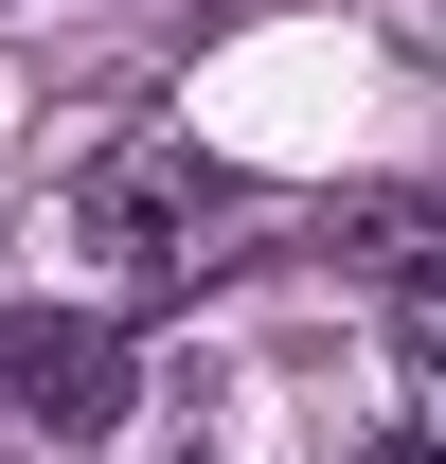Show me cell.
<instances>
[{
  "instance_id": "1",
  "label": "cell",
  "mask_w": 446,
  "mask_h": 464,
  "mask_svg": "<svg viewBox=\"0 0 446 464\" xmlns=\"http://www.w3.org/2000/svg\"><path fill=\"white\" fill-rule=\"evenodd\" d=\"M72 215H90V250H108L125 286H197V268L232 250V232H215V215H232V179H215V161H108Z\"/></svg>"
},
{
  "instance_id": "2",
  "label": "cell",
  "mask_w": 446,
  "mask_h": 464,
  "mask_svg": "<svg viewBox=\"0 0 446 464\" xmlns=\"http://www.w3.org/2000/svg\"><path fill=\"white\" fill-rule=\"evenodd\" d=\"M0 393L36 411V429H108V411H125V340H108V322H36V304H0Z\"/></svg>"
},
{
  "instance_id": "3",
  "label": "cell",
  "mask_w": 446,
  "mask_h": 464,
  "mask_svg": "<svg viewBox=\"0 0 446 464\" xmlns=\"http://www.w3.org/2000/svg\"><path fill=\"white\" fill-rule=\"evenodd\" d=\"M393 322H411V357L446 375V268H411V286H393Z\"/></svg>"
},
{
  "instance_id": "4",
  "label": "cell",
  "mask_w": 446,
  "mask_h": 464,
  "mask_svg": "<svg viewBox=\"0 0 446 464\" xmlns=\"http://www.w3.org/2000/svg\"><path fill=\"white\" fill-rule=\"evenodd\" d=\"M357 464H446V447H429V429H393V447H357Z\"/></svg>"
},
{
  "instance_id": "5",
  "label": "cell",
  "mask_w": 446,
  "mask_h": 464,
  "mask_svg": "<svg viewBox=\"0 0 446 464\" xmlns=\"http://www.w3.org/2000/svg\"><path fill=\"white\" fill-rule=\"evenodd\" d=\"M429 411H446V375H429ZM429 447H446V429H429Z\"/></svg>"
}]
</instances>
